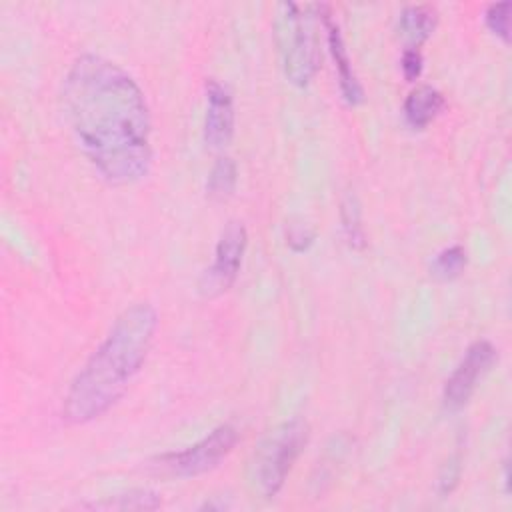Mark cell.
<instances>
[{
	"mask_svg": "<svg viewBox=\"0 0 512 512\" xmlns=\"http://www.w3.org/2000/svg\"><path fill=\"white\" fill-rule=\"evenodd\" d=\"M68 126L88 162L112 184H134L152 166V122L144 92L118 64L78 56L62 84Z\"/></svg>",
	"mask_w": 512,
	"mask_h": 512,
	"instance_id": "cell-1",
	"label": "cell"
},
{
	"mask_svg": "<svg viewBox=\"0 0 512 512\" xmlns=\"http://www.w3.org/2000/svg\"><path fill=\"white\" fill-rule=\"evenodd\" d=\"M156 328L158 314L150 302H136L116 316L66 392L62 414L68 422H92L124 396L150 352Z\"/></svg>",
	"mask_w": 512,
	"mask_h": 512,
	"instance_id": "cell-2",
	"label": "cell"
},
{
	"mask_svg": "<svg viewBox=\"0 0 512 512\" xmlns=\"http://www.w3.org/2000/svg\"><path fill=\"white\" fill-rule=\"evenodd\" d=\"M308 436V424L302 418H292L260 438L246 464V482L252 494L272 498L282 490L294 462L308 444Z\"/></svg>",
	"mask_w": 512,
	"mask_h": 512,
	"instance_id": "cell-3",
	"label": "cell"
},
{
	"mask_svg": "<svg viewBox=\"0 0 512 512\" xmlns=\"http://www.w3.org/2000/svg\"><path fill=\"white\" fill-rule=\"evenodd\" d=\"M274 38L288 82L298 88L308 86L320 62L314 6L296 2L276 4Z\"/></svg>",
	"mask_w": 512,
	"mask_h": 512,
	"instance_id": "cell-4",
	"label": "cell"
},
{
	"mask_svg": "<svg viewBox=\"0 0 512 512\" xmlns=\"http://www.w3.org/2000/svg\"><path fill=\"white\" fill-rule=\"evenodd\" d=\"M236 442H238L236 428L232 424H220L196 444L180 452L164 454L158 462H160V468L172 476H180V478L198 476L216 468L234 450Z\"/></svg>",
	"mask_w": 512,
	"mask_h": 512,
	"instance_id": "cell-5",
	"label": "cell"
},
{
	"mask_svg": "<svg viewBox=\"0 0 512 512\" xmlns=\"http://www.w3.org/2000/svg\"><path fill=\"white\" fill-rule=\"evenodd\" d=\"M246 244L248 234L244 224L238 220H230L218 238L212 266L206 268L198 280V292L204 298H216L234 284Z\"/></svg>",
	"mask_w": 512,
	"mask_h": 512,
	"instance_id": "cell-6",
	"label": "cell"
},
{
	"mask_svg": "<svg viewBox=\"0 0 512 512\" xmlns=\"http://www.w3.org/2000/svg\"><path fill=\"white\" fill-rule=\"evenodd\" d=\"M498 358V350L490 340H476L468 346L466 354L446 380L442 392L444 410L456 412L468 404L478 382L488 374L492 364Z\"/></svg>",
	"mask_w": 512,
	"mask_h": 512,
	"instance_id": "cell-7",
	"label": "cell"
},
{
	"mask_svg": "<svg viewBox=\"0 0 512 512\" xmlns=\"http://www.w3.org/2000/svg\"><path fill=\"white\" fill-rule=\"evenodd\" d=\"M234 136V104L230 90L218 80L206 82L204 140L210 148H226Z\"/></svg>",
	"mask_w": 512,
	"mask_h": 512,
	"instance_id": "cell-8",
	"label": "cell"
},
{
	"mask_svg": "<svg viewBox=\"0 0 512 512\" xmlns=\"http://www.w3.org/2000/svg\"><path fill=\"white\" fill-rule=\"evenodd\" d=\"M316 10L322 18V24L326 28V36H328V48H330V54L334 58V64H336V70H338V80H340V92L344 96V100L352 106L360 104L364 100V90L352 70V64H350V58H348V50L344 46V40H342V34H340V28L336 24V20L332 18V14L328 12V6H318L316 4Z\"/></svg>",
	"mask_w": 512,
	"mask_h": 512,
	"instance_id": "cell-9",
	"label": "cell"
},
{
	"mask_svg": "<svg viewBox=\"0 0 512 512\" xmlns=\"http://www.w3.org/2000/svg\"><path fill=\"white\" fill-rule=\"evenodd\" d=\"M444 96L432 86L414 88L404 100V118L414 130H424L444 110Z\"/></svg>",
	"mask_w": 512,
	"mask_h": 512,
	"instance_id": "cell-10",
	"label": "cell"
},
{
	"mask_svg": "<svg viewBox=\"0 0 512 512\" xmlns=\"http://www.w3.org/2000/svg\"><path fill=\"white\" fill-rule=\"evenodd\" d=\"M436 28V12L430 6H406L398 18V32L408 48H418Z\"/></svg>",
	"mask_w": 512,
	"mask_h": 512,
	"instance_id": "cell-11",
	"label": "cell"
},
{
	"mask_svg": "<svg viewBox=\"0 0 512 512\" xmlns=\"http://www.w3.org/2000/svg\"><path fill=\"white\" fill-rule=\"evenodd\" d=\"M162 506L160 494L154 490H130L124 494H116V496H108L100 502H92L88 504V508L92 510H122V512H130V510H156Z\"/></svg>",
	"mask_w": 512,
	"mask_h": 512,
	"instance_id": "cell-12",
	"label": "cell"
},
{
	"mask_svg": "<svg viewBox=\"0 0 512 512\" xmlns=\"http://www.w3.org/2000/svg\"><path fill=\"white\" fill-rule=\"evenodd\" d=\"M236 180H238V172H236L234 160L230 156H220L208 174L206 192L214 200H226L232 196L236 188Z\"/></svg>",
	"mask_w": 512,
	"mask_h": 512,
	"instance_id": "cell-13",
	"label": "cell"
},
{
	"mask_svg": "<svg viewBox=\"0 0 512 512\" xmlns=\"http://www.w3.org/2000/svg\"><path fill=\"white\" fill-rule=\"evenodd\" d=\"M466 262H468V256H466V250L460 244L448 246V248L440 250L432 258V262H430V276L440 280V282L454 280V278H458L464 272Z\"/></svg>",
	"mask_w": 512,
	"mask_h": 512,
	"instance_id": "cell-14",
	"label": "cell"
},
{
	"mask_svg": "<svg viewBox=\"0 0 512 512\" xmlns=\"http://www.w3.org/2000/svg\"><path fill=\"white\" fill-rule=\"evenodd\" d=\"M340 216H342V228L348 238V244L356 250H362L366 244V236H364V228H362V220H360V204L354 194H348L342 200Z\"/></svg>",
	"mask_w": 512,
	"mask_h": 512,
	"instance_id": "cell-15",
	"label": "cell"
},
{
	"mask_svg": "<svg viewBox=\"0 0 512 512\" xmlns=\"http://www.w3.org/2000/svg\"><path fill=\"white\" fill-rule=\"evenodd\" d=\"M510 10H512L510 2H498V4H490L484 16L488 30L494 36H498L504 44L510 42Z\"/></svg>",
	"mask_w": 512,
	"mask_h": 512,
	"instance_id": "cell-16",
	"label": "cell"
},
{
	"mask_svg": "<svg viewBox=\"0 0 512 512\" xmlns=\"http://www.w3.org/2000/svg\"><path fill=\"white\" fill-rule=\"evenodd\" d=\"M314 232L306 224H290L286 230V244L294 252H304L312 246Z\"/></svg>",
	"mask_w": 512,
	"mask_h": 512,
	"instance_id": "cell-17",
	"label": "cell"
},
{
	"mask_svg": "<svg viewBox=\"0 0 512 512\" xmlns=\"http://www.w3.org/2000/svg\"><path fill=\"white\" fill-rule=\"evenodd\" d=\"M458 478H460V454H454L442 468L440 472V480H438V488H440V494L446 496L454 490V486L458 484Z\"/></svg>",
	"mask_w": 512,
	"mask_h": 512,
	"instance_id": "cell-18",
	"label": "cell"
},
{
	"mask_svg": "<svg viewBox=\"0 0 512 512\" xmlns=\"http://www.w3.org/2000/svg\"><path fill=\"white\" fill-rule=\"evenodd\" d=\"M402 74L408 82L418 80L422 74V54L418 48H406L402 54Z\"/></svg>",
	"mask_w": 512,
	"mask_h": 512,
	"instance_id": "cell-19",
	"label": "cell"
}]
</instances>
